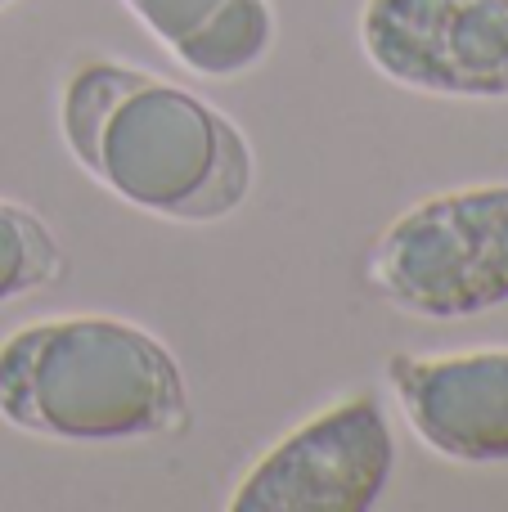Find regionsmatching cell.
I'll return each mask as SVG.
<instances>
[{
	"instance_id": "obj_1",
	"label": "cell",
	"mask_w": 508,
	"mask_h": 512,
	"mask_svg": "<svg viewBox=\"0 0 508 512\" xmlns=\"http://www.w3.org/2000/svg\"><path fill=\"white\" fill-rule=\"evenodd\" d=\"M68 153L108 194L176 225H216L252 194V144L203 95L126 68L81 59L59 95Z\"/></svg>"
},
{
	"instance_id": "obj_2",
	"label": "cell",
	"mask_w": 508,
	"mask_h": 512,
	"mask_svg": "<svg viewBox=\"0 0 508 512\" xmlns=\"http://www.w3.org/2000/svg\"><path fill=\"white\" fill-rule=\"evenodd\" d=\"M0 418L41 441H153L189 423V382L140 324L36 319L0 342Z\"/></svg>"
},
{
	"instance_id": "obj_3",
	"label": "cell",
	"mask_w": 508,
	"mask_h": 512,
	"mask_svg": "<svg viewBox=\"0 0 508 512\" xmlns=\"http://www.w3.org/2000/svg\"><path fill=\"white\" fill-rule=\"evenodd\" d=\"M365 279L414 319H473L508 306V185H464L405 207L369 252Z\"/></svg>"
},
{
	"instance_id": "obj_4",
	"label": "cell",
	"mask_w": 508,
	"mask_h": 512,
	"mask_svg": "<svg viewBox=\"0 0 508 512\" xmlns=\"http://www.w3.org/2000/svg\"><path fill=\"white\" fill-rule=\"evenodd\" d=\"M396 468V436L374 391H351L275 441L230 490V512H369Z\"/></svg>"
},
{
	"instance_id": "obj_5",
	"label": "cell",
	"mask_w": 508,
	"mask_h": 512,
	"mask_svg": "<svg viewBox=\"0 0 508 512\" xmlns=\"http://www.w3.org/2000/svg\"><path fill=\"white\" fill-rule=\"evenodd\" d=\"M365 59L437 99H508V0H365Z\"/></svg>"
},
{
	"instance_id": "obj_6",
	"label": "cell",
	"mask_w": 508,
	"mask_h": 512,
	"mask_svg": "<svg viewBox=\"0 0 508 512\" xmlns=\"http://www.w3.org/2000/svg\"><path fill=\"white\" fill-rule=\"evenodd\" d=\"M387 382L432 454L468 468L508 463V346L392 355Z\"/></svg>"
},
{
	"instance_id": "obj_7",
	"label": "cell",
	"mask_w": 508,
	"mask_h": 512,
	"mask_svg": "<svg viewBox=\"0 0 508 512\" xmlns=\"http://www.w3.org/2000/svg\"><path fill=\"white\" fill-rule=\"evenodd\" d=\"M144 32L189 72L212 81L248 77L275 45L270 0H122Z\"/></svg>"
},
{
	"instance_id": "obj_8",
	"label": "cell",
	"mask_w": 508,
	"mask_h": 512,
	"mask_svg": "<svg viewBox=\"0 0 508 512\" xmlns=\"http://www.w3.org/2000/svg\"><path fill=\"white\" fill-rule=\"evenodd\" d=\"M63 248L54 230L23 203L0 198V306L32 297L63 279Z\"/></svg>"
},
{
	"instance_id": "obj_9",
	"label": "cell",
	"mask_w": 508,
	"mask_h": 512,
	"mask_svg": "<svg viewBox=\"0 0 508 512\" xmlns=\"http://www.w3.org/2000/svg\"><path fill=\"white\" fill-rule=\"evenodd\" d=\"M5 5H14V0H0V9H5Z\"/></svg>"
}]
</instances>
